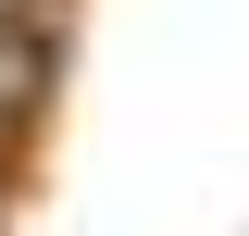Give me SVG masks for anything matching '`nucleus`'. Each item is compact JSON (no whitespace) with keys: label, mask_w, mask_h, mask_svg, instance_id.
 <instances>
[{"label":"nucleus","mask_w":249,"mask_h":236,"mask_svg":"<svg viewBox=\"0 0 249 236\" xmlns=\"http://www.w3.org/2000/svg\"><path fill=\"white\" fill-rule=\"evenodd\" d=\"M0 13H62V0H0Z\"/></svg>","instance_id":"2"},{"label":"nucleus","mask_w":249,"mask_h":236,"mask_svg":"<svg viewBox=\"0 0 249 236\" xmlns=\"http://www.w3.org/2000/svg\"><path fill=\"white\" fill-rule=\"evenodd\" d=\"M62 75H75V37H62V13H0V137H13V149L50 124Z\"/></svg>","instance_id":"1"}]
</instances>
